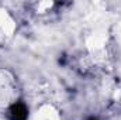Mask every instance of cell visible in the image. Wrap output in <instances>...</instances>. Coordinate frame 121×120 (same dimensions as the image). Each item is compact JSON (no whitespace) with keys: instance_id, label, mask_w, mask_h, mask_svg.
<instances>
[{"instance_id":"1","label":"cell","mask_w":121,"mask_h":120,"mask_svg":"<svg viewBox=\"0 0 121 120\" xmlns=\"http://www.w3.org/2000/svg\"><path fill=\"white\" fill-rule=\"evenodd\" d=\"M9 113H10L11 120H27V117H28V110H27L26 105L21 102L13 103L9 109Z\"/></svg>"},{"instance_id":"2","label":"cell","mask_w":121,"mask_h":120,"mask_svg":"<svg viewBox=\"0 0 121 120\" xmlns=\"http://www.w3.org/2000/svg\"><path fill=\"white\" fill-rule=\"evenodd\" d=\"M89 120H96V119H93V117H91V119H89Z\"/></svg>"}]
</instances>
